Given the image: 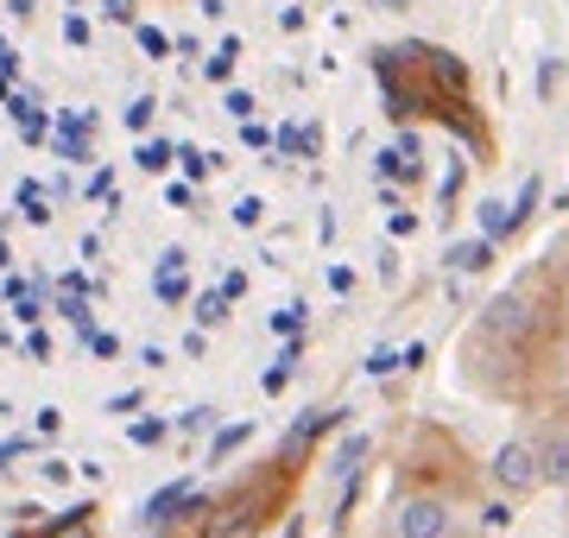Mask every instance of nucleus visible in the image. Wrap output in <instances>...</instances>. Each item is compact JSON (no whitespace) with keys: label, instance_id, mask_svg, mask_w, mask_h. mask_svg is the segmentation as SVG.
I'll list each match as a JSON object with an SVG mask.
<instances>
[{"label":"nucleus","instance_id":"2","mask_svg":"<svg viewBox=\"0 0 569 538\" xmlns=\"http://www.w3.org/2000/svg\"><path fill=\"white\" fill-rule=\"evenodd\" d=\"M449 526H456L449 495H437V488H411V495L392 507L387 538H449Z\"/></svg>","mask_w":569,"mask_h":538},{"label":"nucleus","instance_id":"3","mask_svg":"<svg viewBox=\"0 0 569 538\" xmlns=\"http://www.w3.org/2000/svg\"><path fill=\"white\" fill-rule=\"evenodd\" d=\"M488 476H493V488L500 495H538L545 488V469H538V444L531 437H512V444H500L493 450V462H488Z\"/></svg>","mask_w":569,"mask_h":538},{"label":"nucleus","instance_id":"4","mask_svg":"<svg viewBox=\"0 0 569 538\" xmlns=\"http://www.w3.org/2000/svg\"><path fill=\"white\" fill-rule=\"evenodd\" d=\"M538 444V469H545V488H569V425H545L531 437Z\"/></svg>","mask_w":569,"mask_h":538},{"label":"nucleus","instance_id":"1","mask_svg":"<svg viewBox=\"0 0 569 538\" xmlns=\"http://www.w3.org/2000/svg\"><path fill=\"white\" fill-rule=\"evenodd\" d=\"M531 336H538V311L526 291H500L475 323V342H488V349H526Z\"/></svg>","mask_w":569,"mask_h":538}]
</instances>
